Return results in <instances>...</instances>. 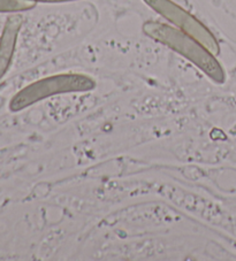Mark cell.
I'll return each instance as SVG.
<instances>
[{
    "instance_id": "cell-1",
    "label": "cell",
    "mask_w": 236,
    "mask_h": 261,
    "mask_svg": "<svg viewBox=\"0 0 236 261\" xmlns=\"http://www.w3.org/2000/svg\"><path fill=\"white\" fill-rule=\"evenodd\" d=\"M143 33L156 42L170 47L188 59L207 75L213 82L222 84L226 80L225 70L216 57L196 39L169 24L149 21L143 24Z\"/></svg>"
},
{
    "instance_id": "cell-3",
    "label": "cell",
    "mask_w": 236,
    "mask_h": 261,
    "mask_svg": "<svg viewBox=\"0 0 236 261\" xmlns=\"http://www.w3.org/2000/svg\"><path fill=\"white\" fill-rule=\"evenodd\" d=\"M147 5L167 21L173 23L175 27L189 35L190 37L196 39L199 44L207 48L213 56H218L220 53V45L218 43L210 30L204 25L201 21L196 19L193 14H190L178 4L172 0H143Z\"/></svg>"
},
{
    "instance_id": "cell-2",
    "label": "cell",
    "mask_w": 236,
    "mask_h": 261,
    "mask_svg": "<svg viewBox=\"0 0 236 261\" xmlns=\"http://www.w3.org/2000/svg\"><path fill=\"white\" fill-rule=\"evenodd\" d=\"M96 88L91 76L80 73L58 74L31 83L15 94L11 101L12 111H21L33 103L61 93L88 92Z\"/></svg>"
},
{
    "instance_id": "cell-4",
    "label": "cell",
    "mask_w": 236,
    "mask_h": 261,
    "mask_svg": "<svg viewBox=\"0 0 236 261\" xmlns=\"http://www.w3.org/2000/svg\"><path fill=\"white\" fill-rule=\"evenodd\" d=\"M22 25V17L13 15L8 17L2 38H0V79L6 74L14 56L17 36Z\"/></svg>"
},
{
    "instance_id": "cell-6",
    "label": "cell",
    "mask_w": 236,
    "mask_h": 261,
    "mask_svg": "<svg viewBox=\"0 0 236 261\" xmlns=\"http://www.w3.org/2000/svg\"><path fill=\"white\" fill-rule=\"evenodd\" d=\"M35 3H51V4H57V3H69V2H76V0H33Z\"/></svg>"
},
{
    "instance_id": "cell-5",
    "label": "cell",
    "mask_w": 236,
    "mask_h": 261,
    "mask_svg": "<svg viewBox=\"0 0 236 261\" xmlns=\"http://www.w3.org/2000/svg\"><path fill=\"white\" fill-rule=\"evenodd\" d=\"M36 3L33 0H0V12H22L34 8Z\"/></svg>"
}]
</instances>
